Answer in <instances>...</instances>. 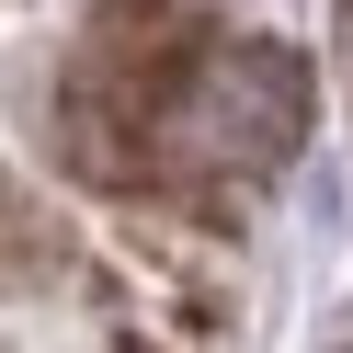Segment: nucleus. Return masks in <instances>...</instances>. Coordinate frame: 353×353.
I'll return each instance as SVG.
<instances>
[{"instance_id":"obj_1","label":"nucleus","mask_w":353,"mask_h":353,"mask_svg":"<svg viewBox=\"0 0 353 353\" xmlns=\"http://www.w3.org/2000/svg\"><path fill=\"white\" fill-rule=\"evenodd\" d=\"M171 137L194 160H228V171H274L285 148L307 137V69L285 46H205V69L171 80Z\"/></svg>"}]
</instances>
